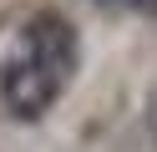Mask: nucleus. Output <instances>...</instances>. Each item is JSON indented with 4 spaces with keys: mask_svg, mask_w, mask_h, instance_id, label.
<instances>
[{
    "mask_svg": "<svg viewBox=\"0 0 157 152\" xmlns=\"http://www.w3.org/2000/svg\"><path fill=\"white\" fill-rule=\"evenodd\" d=\"M106 10H132V15H157V0H96Z\"/></svg>",
    "mask_w": 157,
    "mask_h": 152,
    "instance_id": "f03ea898",
    "label": "nucleus"
},
{
    "mask_svg": "<svg viewBox=\"0 0 157 152\" xmlns=\"http://www.w3.org/2000/svg\"><path fill=\"white\" fill-rule=\"evenodd\" d=\"M76 30L61 15H31L15 36L10 61H0V107L15 122H41L76 76Z\"/></svg>",
    "mask_w": 157,
    "mask_h": 152,
    "instance_id": "f257e3e1",
    "label": "nucleus"
}]
</instances>
